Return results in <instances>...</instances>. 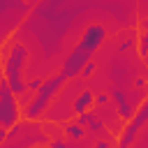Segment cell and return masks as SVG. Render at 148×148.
<instances>
[{"label": "cell", "mask_w": 148, "mask_h": 148, "mask_svg": "<svg viewBox=\"0 0 148 148\" xmlns=\"http://www.w3.org/2000/svg\"><path fill=\"white\" fill-rule=\"evenodd\" d=\"M104 39H106V28H104L102 23H90V25L83 30L79 44H76V46L69 51V56L65 58L60 74H62L65 79L79 76V74H81V67H83L88 60H92L95 51L102 46Z\"/></svg>", "instance_id": "6da1fadb"}, {"label": "cell", "mask_w": 148, "mask_h": 148, "mask_svg": "<svg viewBox=\"0 0 148 148\" xmlns=\"http://www.w3.org/2000/svg\"><path fill=\"white\" fill-rule=\"evenodd\" d=\"M25 60H28V49L23 44H12L5 53V62H2V79L7 81L9 90L16 95V99L25 92V81L21 79L23 74V67H25Z\"/></svg>", "instance_id": "7a4b0ae2"}, {"label": "cell", "mask_w": 148, "mask_h": 148, "mask_svg": "<svg viewBox=\"0 0 148 148\" xmlns=\"http://www.w3.org/2000/svg\"><path fill=\"white\" fill-rule=\"evenodd\" d=\"M67 79L58 72L56 76H51V79H46L44 83H42V88L32 95V99H30V104L23 109V118L25 120H37V118H42L44 116V111L49 109V104L53 102V97L60 92V88H62V83H65Z\"/></svg>", "instance_id": "3957f363"}, {"label": "cell", "mask_w": 148, "mask_h": 148, "mask_svg": "<svg viewBox=\"0 0 148 148\" xmlns=\"http://www.w3.org/2000/svg\"><path fill=\"white\" fill-rule=\"evenodd\" d=\"M18 120H21L18 99H16V95L9 90L7 81H5V79H0V127L12 130Z\"/></svg>", "instance_id": "277c9868"}, {"label": "cell", "mask_w": 148, "mask_h": 148, "mask_svg": "<svg viewBox=\"0 0 148 148\" xmlns=\"http://www.w3.org/2000/svg\"><path fill=\"white\" fill-rule=\"evenodd\" d=\"M146 125H148V97L139 104V109L134 111V116L127 120V125L123 127V132H120V136H118L116 146H118V148H130V146L134 143L136 134H139Z\"/></svg>", "instance_id": "5b68a950"}, {"label": "cell", "mask_w": 148, "mask_h": 148, "mask_svg": "<svg viewBox=\"0 0 148 148\" xmlns=\"http://www.w3.org/2000/svg\"><path fill=\"white\" fill-rule=\"evenodd\" d=\"M111 95V99H113V109L118 111V116H120V120H130L132 116H134V104L130 102V97H127V92L123 90V88H118V86H113L111 90H109Z\"/></svg>", "instance_id": "8992f818"}, {"label": "cell", "mask_w": 148, "mask_h": 148, "mask_svg": "<svg viewBox=\"0 0 148 148\" xmlns=\"http://www.w3.org/2000/svg\"><path fill=\"white\" fill-rule=\"evenodd\" d=\"M92 97H95V92H92V90H81V92H79V97H76V99H74V104H72V111L79 116V113H86V111L95 109Z\"/></svg>", "instance_id": "52a82bcc"}, {"label": "cell", "mask_w": 148, "mask_h": 148, "mask_svg": "<svg viewBox=\"0 0 148 148\" xmlns=\"http://www.w3.org/2000/svg\"><path fill=\"white\" fill-rule=\"evenodd\" d=\"M62 132H65V136H67L69 141H79V139H83V136H86V127H81L76 120H69V123H65Z\"/></svg>", "instance_id": "ba28073f"}, {"label": "cell", "mask_w": 148, "mask_h": 148, "mask_svg": "<svg viewBox=\"0 0 148 148\" xmlns=\"http://www.w3.org/2000/svg\"><path fill=\"white\" fill-rule=\"evenodd\" d=\"M136 44H139V56L148 58V18L141 21V30L136 35Z\"/></svg>", "instance_id": "9c48e42d"}, {"label": "cell", "mask_w": 148, "mask_h": 148, "mask_svg": "<svg viewBox=\"0 0 148 148\" xmlns=\"http://www.w3.org/2000/svg\"><path fill=\"white\" fill-rule=\"evenodd\" d=\"M90 134H95V136H99V139H104V136H109V130H106V125L99 120V116H95L90 123H88V127H86Z\"/></svg>", "instance_id": "30bf717a"}, {"label": "cell", "mask_w": 148, "mask_h": 148, "mask_svg": "<svg viewBox=\"0 0 148 148\" xmlns=\"http://www.w3.org/2000/svg\"><path fill=\"white\" fill-rule=\"evenodd\" d=\"M134 46H136V32H130L127 37H123V39L118 42V53L125 56V53H130Z\"/></svg>", "instance_id": "8fae6325"}, {"label": "cell", "mask_w": 148, "mask_h": 148, "mask_svg": "<svg viewBox=\"0 0 148 148\" xmlns=\"http://www.w3.org/2000/svg\"><path fill=\"white\" fill-rule=\"evenodd\" d=\"M130 148H148V125L136 134V139H134V143Z\"/></svg>", "instance_id": "7c38bea8"}, {"label": "cell", "mask_w": 148, "mask_h": 148, "mask_svg": "<svg viewBox=\"0 0 148 148\" xmlns=\"http://www.w3.org/2000/svg\"><path fill=\"white\" fill-rule=\"evenodd\" d=\"M95 116H97V111L90 109V111H86V113H79V116H76V123H79L81 127H88V123H90Z\"/></svg>", "instance_id": "4fadbf2b"}, {"label": "cell", "mask_w": 148, "mask_h": 148, "mask_svg": "<svg viewBox=\"0 0 148 148\" xmlns=\"http://www.w3.org/2000/svg\"><path fill=\"white\" fill-rule=\"evenodd\" d=\"M90 148H118L116 146V139H111V136H104V139H97Z\"/></svg>", "instance_id": "5bb4252c"}, {"label": "cell", "mask_w": 148, "mask_h": 148, "mask_svg": "<svg viewBox=\"0 0 148 148\" xmlns=\"http://www.w3.org/2000/svg\"><path fill=\"white\" fill-rule=\"evenodd\" d=\"M95 69H97V65H95V60H88L83 67H81V74L79 76H83V79H90L92 74H95Z\"/></svg>", "instance_id": "9a60e30c"}, {"label": "cell", "mask_w": 148, "mask_h": 148, "mask_svg": "<svg viewBox=\"0 0 148 148\" xmlns=\"http://www.w3.org/2000/svg\"><path fill=\"white\" fill-rule=\"evenodd\" d=\"M109 102H111L109 92H95V97H92V104L95 106H106Z\"/></svg>", "instance_id": "2e32d148"}, {"label": "cell", "mask_w": 148, "mask_h": 148, "mask_svg": "<svg viewBox=\"0 0 148 148\" xmlns=\"http://www.w3.org/2000/svg\"><path fill=\"white\" fill-rule=\"evenodd\" d=\"M42 83H44V81H42V79H30V81H28V83H25V90H28V92H32V95H35V92H37V90H39V88H42Z\"/></svg>", "instance_id": "e0dca14e"}, {"label": "cell", "mask_w": 148, "mask_h": 148, "mask_svg": "<svg viewBox=\"0 0 148 148\" xmlns=\"http://www.w3.org/2000/svg\"><path fill=\"white\" fill-rule=\"evenodd\" d=\"M146 86H148V76H136V79H134V88H136V90L143 92Z\"/></svg>", "instance_id": "ac0fdd59"}, {"label": "cell", "mask_w": 148, "mask_h": 148, "mask_svg": "<svg viewBox=\"0 0 148 148\" xmlns=\"http://www.w3.org/2000/svg\"><path fill=\"white\" fill-rule=\"evenodd\" d=\"M49 148H69V143L62 141V139H51L49 141Z\"/></svg>", "instance_id": "d6986e66"}, {"label": "cell", "mask_w": 148, "mask_h": 148, "mask_svg": "<svg viewBox=\"0 0 148 148\" xmlns=\"http://www.w3.org/2000/svg\"><path fill=\"white\" fill-rule=\"evenodd\" d=\"M5 141H7V130H5V127H0V146H2Z\"/></svg>", "instance_id": "ffe728a7"}]
</instances>
